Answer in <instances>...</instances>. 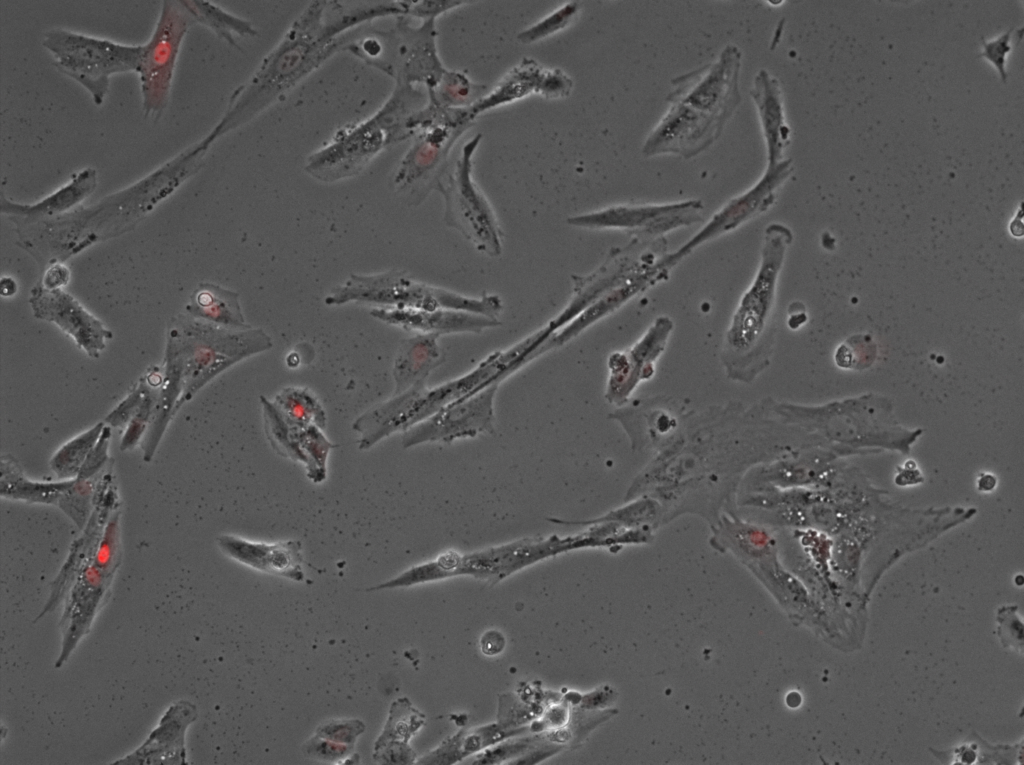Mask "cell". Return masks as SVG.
I'll list each match as a JSON object with an SVG mask.
<instances>
[{
	"label": "cell",
	"mask_w": 1024,
	"mask_h": 765,
	"mask_svg": "<svg viewBox=\"0 0 1024 765\" xmlns=\"http://www.w3.org/2000/svg\"><path fill=\"white\" fill-rule=\"evenodd\" d=\"M499 384L451 403L410 427L402 435L403 448L424 443H451L495 432L494 400Z\"/></svg>",
	"instance_id": "cell-11"
},
{
	"label": "cell",
	"mask_w": 1024,
	"mask_h": 765,
	"mask_svg": "<svg viewBox=\"0 0 1024 765\" xmlns=\"http://www.w3.org/2000/svg\"><path fill=\"white\" fill-rule=\"evenodd\" d=\"M42 45L55 67L87 90L97 106L113 75L138 71L143 48L61 28L45 32Z\"/></svg>",
	"instance_id": "cell-4"
},
{
	"label": "cell",
	"mask_w": 1024,
	"mask_h": 765,
	"mask_svg": "<svg viewBox=\"0 0 1024 765\" xmlns=\"http://www.w3.org/2000/svg\"><path fill=\"white\" fill-rule=\"evenodd\" d=\"M195 23L183 0L162 2L155 28L149 40L142 44L137 71L146 118L157 121L165 112L181 44Z\"/></svg>",
	"instance_id": "cell-7"
},
{
	"label": "cell",
	"mask_w": 1024,
	"mask_h": 765,
	"mask_svg": "<svg viewBox=\"0 0 1024 765\" xmlns=\"http://www.w3.org/2000/svg\"><path fill=\"white\" fill-rule=\"evenodd\" d=\"M326 4L309 6L251 79L234 92L221 120L210 131L215 140L257 116L322 64L341 44V32L385 15L383 6H375L326 19Z\"/></svg>",
	"instance_id": "cell-1"
},
{
	"label": "cell",
	"mask_w": 1024,
	"mask_h": 765,
	"mask_svg": "<svg viewBox=\"0 0 1024 765\" xmlns=\"http://www.w3.org/2000/svg\"><path fill=\"white\" fill-rule=\"evenodd\" d=\"M106 424L99 422L61 445L49 461L60 480L77 478L89 453L98 442Z\"/></svg>",
	"instance_id": "cell-25"
},
{
	"label": "cell",
	"mask_w": 1024,
	"mask_h": 765,
	"mask_svg": "<svg viewBox=\"0 0 1024 765\" xmlns=\"http://www.w3.org/2000/svg\"><path fill=\"white\" fill-rule=\"evenodd\" d=\"M750 97L765 143L766 167H771L785 159L784 152L791 135L780 81L767 69L761 68L753 77Z\"/></svg>",
	"instance_id": "cell-18"
},
{
	"label": "cell",
	"mask_w": 1024,
	"mask_h": 765,
	"mask_svg": "<svg viewBox=\"0 0 1024 765\" xmlns=\"http://www.w3.org/2000/svg\"><path fill=\"white\" fill-rule=\"evenodd\" d=\"M439 336L418 334L402 344L394 365L395 394L426 383L429 374L445 361Z\"/></svg>",
	"instance_id": "cell-21"
},
{
	"label": "cell",
	"mask_w": 1024,
	"mask_h": 765,
	"mask_svg": "<svg viewBox=\"0 0 1024 765\" xmlns=\"http://www.w3.org/2000/svg\"><path fill=\"white\" fill-rule=\"evenodd\" d=\"M792 172L791 159H784L774 166L766 167L753 186L727 202L691 240L674 254L665 257L668 266L671 267L704 241L731 231L768 210L775 202L778 190Z\"/></svg>",
	"instance_id": "cell-13"
},
{
	"label": "cell",
	"mask_w": 1024,
	"mask_h": 765,
	"mask_svg": "<svg viewBox=\"0 0 1024 765\" xmlns=\"http://www.w3.org/2000/svg\"><path fill=\"white\" fill-rule=\"evenodd\" d=\"M299 448L304 456L307 478L315 484L322 483L327 476V460L330 451L336 447L318 426L300 431Z\"/></svg>",
	"instance_id": "cell-28"
},
{
	"label": "cell",
	"mask_w": 1024,
	"mask_h": 765,
	"mask_svg": "<svg viewBox=\"0 0 1024 765\" xmlns=\"http://www.w3.org/2000/svg\"><path fill=\"white\" fill-rule=\"evenodd\" d=\"M272 402L293 431L304 430L313 425L321 429L326 426V412L317 397L308 389L283 388Z\"/></svg>",
	"instance_id": "cell-24"
},
{
	"label": "cell",
	"mask_w": 1024,
	"mask_h": 765,
	"mask_svg": "<svg viewBox=\"0 0 1024 765\" xmlns=\"http://www.w3.org/2000/svg\"><path fill=\"white\" fill-rule=\"evenodd\" d=\"M576 12V4H567V6L556 11L555 13L547 17L545 20H543L536 26L521 33L519 35V38L521 41L525 43H530L532 41L538 40V38L546 36L547 34H550L556 31L557 29H561L564 26H566Z\"/></svg>",
	"instance_id": "cell-32"
},
{
	"label": "cell",
	"mask_w": 1024,
	"mask_h": 765,
	"mask_svg": "<svg viewBox=\"0 0 1024 765\" xmlns=\"http://www.w3.org/2000/svg\"><path fill=\"white\" fill-rule=\"evenodd\" d=\"M791 238L790 230L781 224H770L765 230L759 269L732 317L722 350L728 376L734 380H753L770 361L776 285Z\"/></svg>",
	"instance_id": "cell-2"
},
{
	"label": "cell",
	"mask_w": 1024,
	"mask_h": 765,
	"mask_svg": "<svg viewBox=\"0 0 1024 765\" xmlns=\"http://www.w3.org/2000/svg\"><path fill=\"white\" fill-rule=\"evenodd\" d=\"M75 479L39 482L27 478L8 456L1 458V496L29 503L59 504Z\"/></svg>",
	"instance_id": "cell-23"
},
{
	"label": "cell",
	"mask_w": 1024,
	"mask_h": 765,
	"mask_svg": "<svg viewBox=\"0 0 1024 765\" xmlns=\"http://www.w3.org/2000/svg\"><path fill=\"white\" fill-rule=\"evenodd\" d=\"M187 327L186 351L168 343L165 359L180 376V406L229 367L272 347L270 337L261 329H229L195 321Z\"/></svg>",
	"instance_id": "cell-3"
},
{
	"label": "cell",
	"mask_w": 1024,
	"mask_h": 765,
	"mask_svg": "<svg viewBox=\"0 0 1024 765\" xmlns=\"http://www.w3.org/2000/svg\"><path fill=\"white\" fill-rule=\"evenodd\" d=\"M198 716L196 706L187 700L172 703L136 750L112 762L113 765L188 764L185 736Z\"/></svg>",
	"instance_id": "cell-15"
},
{
	"label": "cell",
	"mask_w": 1024,
	"mask_h": 765,
	"mask_svg": "<svg viewBox=\"0 0 1024 765\" xmlns=\"http://www.w3.org/2000/svg\"><path fill=\"white\" fill-rule=\"evenodd\" d=\"M667 104L665 113L644 140L641 152L646 158L662 155L694 158L720 138L727 124L685 104Z\"/></svg>",
	"instance_id": "cell-12"
},
{
	"label": "cell",
	"mask_w": 1024,
	"mask_h": 765,
	"mask_svg": "<svg viewBox=\"0 0 1024 765\" xmlns=\"http://www.w3.org/2000/svg\"><path fill=\"white\" fill-rule=\"evenodd\" d=\"M144 396V383L141 382L104 420L110 427H123L129 423L140 406Z\"/></svg>",
	"instance_id": "cell-35"
},
{
	"label": "cell",
	"mask_w": 1024,
	"mask_h": 765,
	"mask_svg": "<svg viewBox=\"0 0 1024 765\" xmlns=\"http://www.w3.org/2000/svg\"><path fill=\"white\" fill-rule=\"evenodd\" d=\"M260 403L264 432L273 450L282 457L304 465V457L297 444L295 432L290 429L272 401L260 396Z\"/></svg>",
	"instance_id": "cell-27"
},
{
	"label": "cell",
	"mask_w": 1024,
	"mask_h": 765,
	"mask_svg": "<svg viewBox=\"0 0 1024 765\" xmlns=\"http://www.w3.org/2000/svg\"><path fill=\"white\" fill-rule=\"evenodd\" d=\"M196 23L205 25L220 38L236 45L234 35H253L255 30L247 21L236 17L207 1L183 0Z\"/></svg>",
	"instance_id": "cell-26"
},
{
	"label": "cell",
	"mask_w": 1024,
	"mask_h": 765,
	"mask_svg": "<svg viewBox=\"0 0 1024 765\" xmlns=\"http://www.w3.org/2000/svg\"><path fill=\"white\" fill-rule=\"evenodd\" d=\"M217 545L226 556L252 569L297 582L305 578L299 540L265 543L223 534L217 538Z\"/></svg>",
	"instance_id": "cell-17"
},
{
	"label": "cell",
	"mask_w": 1024,
	"mask_h": 765,
	"mask_svg": "<svg viewBox=\"0 0 1024 765\" xmlns=\"http://www.w3.org/2000/svg\"><path fill=\"white\" fill-rule=\"evenodd\" d=\"M187 312L197 319L229 329H247L239 303V294L212 283H201L186 306Z\"/></svg>",
	"instance_id": "cell-22"
},
{
	"label": "cell",
	"mask_w": 1024,
	"mask_h": 765,
	"mask_svg": "<svg viewBox=\"0 0 1024 765\" xmlns=\"http://www.w3.org/2000/svg\"><path fill=\"white\" fill-rule=\"evenodd\" d=\"M671 330L670 319L660 317L630 350L610 355L605 394L610 403L622 405L640 379L651 376L653 362L663 351Z\"/></svg>",
	"instance_id": "cell-16"
},
{
	"label": "cell",
	"mask_w": 1024,
	"mask_h": 765,
	"mask_svg": "<svg viewBox=\"0 0 1024 765\" xmlns=\"http://www.w3.org/2000/svg\"><path fill=\"white\" fill-rule=\"evenodd\" d=\"M96 185L97 172L87 167L73 174L64 186L35 204L14 203L2 194L1 212L7 214L18 227L32 225L61 216L77 207L94 191Z\"/></svg>",
	"instance_id": "cell-20"
},
{
	"label": "cell",
	"mask_w": 1024,
	"mask_h": 765,
	"mask_svg": "<svg viewBox=\"0 0 1024 765\" xmlns=\"http://www.w3.org/2000/svg\"><path fill=\"white\" fill-rule=\"evenodd\" d=\"M304 751L315 758L322 760H337L347 756L353 750V745L337 743L315 735L309 739Z\"/></svg>",
	"instance_id": "cell-36"
},
{
	"label": "cell",
	"mask_w": 1024,
	"mask_h": 765,
	"mask_svg": "<svg viewBox=\"0 0 1024 765\" xmlns=\"http://www.w3.org/2000/svg\"><path fill=\"white\" fill-rule=\"evenodd\" d=\"M365 724L359 719L332 720L319 726L316 735L337 743L353 745L363 732Z\"/></svg>",
	"instance_id": "cell-31"
},
{
	"label": "cell",
	"mask_w": 1024,
	"mask_h": 765,
	"mask_svg": "<svg viewBox=\"0 0 1024 765\" xmlns=\"http://www.w3.org/2000/svg\"><path fill=\"white\" fill-rule=\"evenodd\" d=\"M92 496V480L75 478L72 486L61 498L58 507L66 513L79 528H83L89 518Z\"/></svg>",
	"instance_id": "cell-30"
},
{
	"label": "cell",
	"mask_w": 1024,
	"mask_h": 765,
	"mask_svg": "<svg viewBox=\"0 0 1024 765\" xmlns=\"http://www.w3.org/2000/svg\"><path fill=\"white\" fill-rule=\"evenodd\" d=\"M477 141H470L463 149L454 171L438 190L445 201L444 221L457 230L474 248L489 257H498L503 251V232L487 198L471 176L470 156Z\"/></svg>",
	"instance_id": "cell-8"
},
{
	"label": "cell",
	"mask_w": 1024,
	"mask_h": 765,
	"mask_svg": "<svg viewBox=\"0 0 1024 765\" xmlns=\"http://www.w3.org/2000/svg\"><path fill=\"white\" fill-rule=\"evenodd\" d=\"M29 302L36 318L56 324L92 358L99 356L105 341L113 336L101 321L61 289H46L39 283L31 290Z\"/></svg>",
	"instance_id": "cell-14"
},
{
	"label": "cell",
	"mask_w": 1024,
	"mask_h": 765,
	"mask_svg": "<svg viewBox=\"0 0 1024 765\" xmlns=\"http://www.w3.org/2000/svg\"><path fill=\"white\" fill-rule=\"evenodd\" d=\"M742 57L737 45H725L712 62L672 78L666 102H679L728 122L742 100Z\"/></svg>",
	"instance_id": "cell-9"
},
{
	"label": "cell",
	"mask_w": 1024,
	"mask_h": 765,
	"mask_svg": "<svg viewBox=\"0 0 1024 765\" xmlns=\"http://www.w3.org/2000/svg\"><path fill=\"white\" fill-rule=\"evenodd\" d=\"M416 714L406 699L394 701L388 720L374 744V750L389 743H405L420 725Z\"/></svg>",
	"instance_id": "cell-29"
},
{
	"label": "cell",
	"mask_w": 1024,
	"mask_h": 765,
	"mask_svg": "<svg viewBox=\"0 0 1024 765\" xmlns=\"http://www.w3.org/2000/svg\"><path fill=\"white\" fill-rule=\"evenodd\" d=\"M700 200L667 204L618 205L573 216L569 225L588 229H619L638 239L659 238L663 233L702 221Z\"/></svg>",
	"instance_id": "cell-10"
},
{
	"label": "cell",
	"mask_w": 1024,
	"mask_h": 765,
	"mask_svg": "<svg viewBox=\"0 0 1024 765\" xmlns=\"http://www.w3.org/2000/svg\"><path fill=\"white\" fill-rule=\"evenodd\" d=\"M505 645L504 636L498 631L486 632L481 639V649L486 655L498 654Z\"/></svg>",
	"instance_id": "cell-39"
},
{
	"label": "cell",
	"mask_w": 1024,
	"mask_h": 765,
	"mask_svg": "<svg viewBox=\"0 0 1024 765\" xmlns=\"http://www.w3.org/2000/svg\"><path fill=\"white\" fill-rule=\"evenodd\" d=\"M119 515H111L103 528L94 553L80 569L65 597L60 620L62 645L55 668L69 658L80 640L89 633L102 607L113 577L120 564Z\"/></svg>",
	"instance_id": "cell-5"
},
{
	"label": "cell",
	"mask_w": 1024,
	"mask_h": 765,
	"mask_svg": "<svg viewBox=\"0 0 1024 765\" xmlns=\"http://www.w3.org/2000/svg\"><path fill=\"white\" fill-rule=\"evenodd\" d=\"M373 758L381 764H403L413 759V752L406 743H389L374 750Z\"/></svg>",
	"instance_id": "cell-37"
},
{
	"label": "cell",
	"mask_w": 1024,
	"mask_h": 765,
	"mask_svg": "<svg viewBox=\"0 0 1024 765\" xmlns=\"http://www.w3.org/2000/svg\"><path fill=\"white\" fill-rule=\"evenodd\" d=\"M69 276L70 273L67 267L57 263L46 271L40 284L46 289H60L61 286L67 284Z\"/></svg>",
	"instance_id": "cell-38"
},
{
	"label": "cell",
	"mask_w": 1024,
	"mask_h": 765,
	"mask_svg": "<svg viewBox=\"0 0 1024 765\" xmlns=\"http://www.w3.org/2000/svg\"><path fill=\"white\" fill-rule=\"evenodd\" d=\"M348 301L375 302L391 305V308L433 311L439 309L461 310L484 314L488 302L484 296H466L454 291L428 285L411 279L401 272L381 275H352L340 288H336L325 299L326 304H343Z\"/></svg>",
	"instance_id": "cell-6"
},
{
	"label": "cell",
	"mask_w": 1024,
	"mask_h": 765,
	"mask_svg": "<svg viewBox=\"0 0 1024 765\" xmlns=\"http://www.w3.org/2000/svg\"><path fill=\"white\" fill-rule=\"evenodd\" d=\"M111 438V428L106 424L98 442L89 453L86 461L77 476L79 479H92L105 465L108 460V446Z\"/></svg>",
	"instance_id": "cell-34"
},
{
	"label": "cell",
	"mask_w": 1024,
	"mask_h": 765,
	"mask_svg": "<svg viewBox=\"0 0 1024 765\" xmlns=\"http://www.w3.org/2000/svg\"><path fill=\"white\" fill-rule=\"evenodd\" d=\"M387 323L400 326L406 330L417 331L419 334L437 336L448 334L473 333L480 334L489 328L502 324L499 318L450 309L433 311L416 309H378L371 313Z\"/></svg>",
	"instance_id": "cell-19"
},
{
	"label": "cell",
	"mask_w": 1024,
	"mask_h": 765,
	"mask_svg": "<svg viewBox=\"0 0 1024 765\" xmlns=\"http://www.w3.org/2000/svg\"><path fill=\"white\" fill-rule=\"evenodd\" d=\"M1011 36L1012 30H1008L994 40L982 41L983 51L980 56L986 58L996 67L1003 82H1006L1008 77L1005 64L1006 57L1012 49Z\"/></svg>",
	"instance_id": "cell-33"
}]
</instances>
